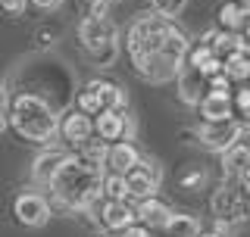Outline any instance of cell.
<instances>
[{
	"label": "cell",
	"mask_w": 250,
	"mask_h": 237,
	"mask_svg": "<svg viewBox=\"0 0 250 237\" xmlns=\"http://www.w3.org/2000/svg\"><path fill=\"white\" fill-rule=\"evenodd\" d=\"M100 181H104V169L78 159L75 153H66V159L57 165V172L47 181V187H50L57 206L88 209L100 200Z\"/></svg>",
	"instance_id": "1"
},
{
	"label": "cell",
	"mask_w": 250,
	"mask_h": 237,
	"mask_svg": "<svg viewBox=\"0 0 250 237\" xmlns=\"http://www.w3.org/2000/svg\"><path fill=\"white\" fill-rule=\"evenodd\" d=\"M6 125H13V131L19 138L47 144V140L57 138L60 116L38 94H16V97L6 100Z\"/></svg>",
	"instance_id": "2"
},
{
	"label": "cell",
	"mask_w": 250,
	"mask_h": 237,
	"mask_svg": "<svg viewBox=\"0 0 250 237\" xmlns=\"http://www.w3.org/2000/svg\"><path fill=\"white\" fill-rule=\"evenodd\" d=\"M172 25H175V19L160 16V13H144V16H138V19L128 25V35H125L128 57H141V53L160 50L163 38L172 31Z\"/></svg>",
	"instance_id": "3"
},
{
	"label": "cell",
	"mask_w": 250,
	"mask_h": 237,
	"mask_svg": "<svg viewBox=\"0 0 250 237\" xmlns=\"http://www.w3.org/2000/svg\"><path fill=\"white\" fill-rule=\"evenodd\" d=\"M75 106L88 116L100 113V109H128V94L122 91V84L109 81V78H94L82 88Z\"/></svg>",
	"instance_id": "4"
},
{
	"label": "cell",
	"mask_w": 250,
	"mask_h": 237,
	"mask_svg": "<svg viewBox=\"0 0 250 237\" xmlns=\"http://www.w3.org/2000/svg\"><path fill=\"white\" fill-rule=\"evenodd\" d=\"M247 212V181H225L213 194V216L222 225H238L244 222Z\"/></svg>",
	"instance_id": "5"
},
{
	"label": "cell",
	"mask_w": 250,
	"mask_h": 237,
	"mask_svg": "<svg viewBox=\"0 0 250 237\" xmlns=\"http://www.w3.org/2000/svg\"><path fill=\"white\" fill-rule=\"evenodd\" d=\"M241 134H244V122H238L234 116L219 118V122H200L197 125L200 144L209 147V150H216V153H222L225 147H231L234 140H241Z\"/></svg>",
	"instance_id": "6"
},
{
	"label": "cell",
	"mask_w": 250,
	"mask_h": 237,
	"mask_svg": "<svg viewBox=\"0 0 250 237\" xmlns=\"http://www.w3.org/2000/svg\"><path fill=\"white\" fill-rule=\"evenodd\" d=\"M125 187H128V200H141V197H150L160 191V181H163V172H160V165L150 162V159H141L131 165L128 172H125Z\"/></svg>",
	"instance_id": "7"
},
{
	"label": "cell",
	"mask_w": 250,
	"mask_h": 237,
	"mask_svg": "<svg viewBox=\"0 0 250 237\" xmlns=\"http://www.w3.org/2000/svg\"><path fill=\"white\" fill-rule=\"evenodd\" d=\"M78 41H82L84 53H94L100 47L119 41V28L109 22V16H84L78 22Z\"/></svg>",
	"instance_id": "8"
},
{
	"label": "cell",
	"mask_w": 250,
	"mask_h": 237,
	"mask_svg": "<svg viewBox=\"0 0 250 237\" xmlns=\"http://www.w3.org/2000/svg\"><path fill=\"white\" fill-rule=\"evenodd\" d=\"M94 134H97L100 140H106V144H113V140H128L131 134V118H128V109H100V113H94Z\"/></svg>",
	"instance_id": "9"
},
{
	"label": "cell",
	"mask_w": 250,
	"mask_h": 237,
	"mask_svg": "<svg viewBox=\"0 0 250 237\" xmlns=\"http://www.w3.org/2000/svg\"><path fill=\"white\" fill-rule=\"evenodd\" d=\"M13 216H16V222L25 225V228H41L50 218V203L41 194H19L13 203Z\"/></svg>",
	"instance_id": "10"
},
{
	"label": "cell",
	"mask_w": 250,
	"mask_h": 237,
	"mask_svg": "<svg viewBox=\"0 0 250 237\" xmlns=\"http://www.w3.org/2000/svg\"><path fill=\"white\" fill-rule=\"evenodd\" d=\"M57 134H60V138L66 140V144L72 147V150H75V147L82 144L84 138H91V134H94V118H91L88 113H82L78 106H72L66 116L60 118V125H57Z\"/></svg>",
	"instance_id": "11"
},
{
	"label": "cell",
	"mask_w": 250,
	"mask_h": 237,
	"mask_svg": "<svg viewBox=\"0 0 250 237\" xmlns=\"http://www.w3.org/2000/svg\"><path fill=\"white\" fill-rule=\"evenodd\" d=\"M175 81H178V97H182V103H188V106H197L200 97L207 94V75H203L197 66L182 62Z\"/></svg>",
	"instance_id": "12"
},
{
	"label": "cell",
	"mask_w": 250,
	"mask_h": 237,
	"mask_svg": "<svg viewBox=\"0 0 250 237\" xmlns=\"http://www.w3.org/2000/svg\"><path fill=\"white\" fill-rule=\"evenodd\" d=\"M169 216H172V209H169V206H166V203H163L156 194L135 200V222L147 225L150 231H160V228L166 225V218H169Z\"/></svg>",
	"instance_id": "13"
},
{
	"label": "cell",
	"mask_w": 250,
	"mask_h": 237,
	"mask_svg": "<svg viewBox=\"0 0 250 237\" xmlns=\"http://www.w3.org/2000/svg\"><path fill=\"white\" fill-rule=\"evenodd\" d=\"M141 159L138 147L128 144V140H113V144L106 147V159H104V172H116V175H125V172L131 169Z\"/></svg>",
	"instance_id": "14"
},
{
	"label": "cell",
	"mask_w": 250,
	"mask_h": 237,
	"mask_svg": "<svg viewBox=\"0 0 250 237\" xmlns=\"http://www.w3.org/2000/svg\"><path fill=\"white\" fill-rule=\"evenodd\" d=\"M97 218L109 228V231H122L125 225L135 222V203L131 200H104Z\"/></svg>",
	"instance_id": "15"
},
{
	"label": "cell",
	"mask_w": 250,
	"mask_h": 237,
	"mask_svg": "<svg viewBox=\"0 0 250 237\" xmlns=\"http://www.w3.org/2000/svg\"><path fill=\"white\" fill-rule=\"evenodd\" d=\"M247 162H250V153L241 140H234L231 147L222 150V175L225 181H247Z\"/></svg>",
	"instance_id": "16"
},
{
	"label": "cell",
	"mask_w": 250,
	"mask_h": 237,
	"mask_svg": "<svg viewBox=\"0 0 250 237\" xmlns=\"http://www.w3.org/2000/svg\"><path fill=\"white\" fill-rule=\"evenodd\" d=\"M200 122H219V118H229L231 116V94H213L207 91L197 103Z\"/></svg>",
	"instance_id": "17"
},
{
	"label": "cell",
	"mask_w": 250,
	"mask_h": 237,
	"mask_svg": "<svg viewBox=\"0 0 250 237\" xmlns=\"http://www.w3.org/2000/svg\"><path fill=\"white\" fill-rule=\"evenodd\" d=\"M66 153H69V150H47V153H41L35 159V165H31V178H35L38 184H47L50 175L57 172V165L66 159Z\"/></svg>",
	"instance_id": "18"
},
{
	"label": "cell",
	"mask_w": 250,
	"mask_h": 237,
	"mask_svg": "<svg viewBox=\"0 0 250 237\" xmlns=\"http://www.w3.org/2000/svg\"><path fill=\"white\" fill-rule=\"evenodd\" d=\"M160 231L166 234V237H197L200 222H197L194 216H185V212H172Z\"/></svg>",
	"instance_id": "19"
},
{
	"label": "cell",
	"mask_w": 250,
	"mask_h": 237,
	"mask_svg": "<svg viewBox=\"0 0 250 237\" xmlns=\"http://www.w3.org/2000/svg\"><path fill=\"white\" fill-rule=\"evenodd\" d=\"M222 72L229 75L234 84L247 81V78H250V57H247V47H241V50H234V53H229V57L222 59Z\"/></svg>",
	"instance_id": "20"
},
{
	"label": "cell",
	"mask_w": 250,
	"mask_h": 237,
	"mask_svg": "<svg viewBox=\"0 0 250 237\" xmlns=\"http://www.w3.org/2000/svg\"><path fill=\"white\" fill-rule=\"evenodd\" d=\"M244 22H247V6H241L238 0H229L219 6V28L222 31H244Z\"/></svg>",
	"instance_id": "21"
},
{
	"label": "cell",
	"mask_w": 250,
	"mask_h": 237,
	"mask_svg": "<svg viewBox=\"0 0 250 237\" xmlns=\"http://www.w3.org/2000/svg\"><path fill=\"white\" fill-rule=\"evenodd\" d=\"M106 140H100L97 134H91V138H84L82 144L75 147V156L78 159H84V162H91V165H97V169H104V159H106Z\"/></svg>",
	"instance_id": "22"
},
{
	"label": "cell",
	"mask_w": 250,
	"mask_h": 237,
	"mask_svg": "<svg viewBox=\"0 0 250 237\" xmlns=\"http://www.w3.org/2000/svg\"><path fill=\"white\" fill-rule=\"evenodd\" d=\"M100 197H104V200H128L125 178L116 175V172H104V181H100Z\"/></svg>",
	"instance_id": "23"
},
{
	"label": "cell",
	"mask_w": 250,
	"mask_h": 237,
	"mask_svg": "<svg viewBox=\"0 0 250 237\" xmlns=\"http://www.w3.org/2000/svg\"><path fill=\"white\" fill-rule=\"evenodd\" d=\"M247 113H250V91H247V84L241 81V84H234V91H231V116L238 118V122H247Z\"/></svg>",
	"instance_id": "24"
},
{
	"label": "cell",
	"mask_w": 250,
	"mask_h": 237,
	"mask_svg": "<svg viewBox=\"0 0 250 237\" xmlns=\"http://www.w3.org/2000/svg\"><path fill=\"white\" fill-rule=\"evenodd\" d=\"M88 57H91V62H94V66H100V69L113 66V62L119 59V41H116V44H106V47H100V50L88 53Z\"/></svg>",
	"instance_id": "25"
},
{
	"label": "cell",
	"mask_w": 250,
	"mask_h": 237,
	"mask_svg": "<svg viewBox=\"0 0 250 237\" xmlns=\"http://www.w3.org/2000/svg\"><path fill=\"white\" fill-rule=\"evenodd\" d=\"M185 3H188V0H150L153 13H160V16H169V19H175V16L185 10Z\"/></svg>",
	"instance_id": "26"
},
{
	"label": "cell",
	"mask_w": 250,
	"mask_h": 237,
	"mask_svg": "<svg viewBox=\"0 0 250 237\" xmlns=\"http://www.w3.org/2000/svg\"><path fill=\"white\" fill-rule=\"evenodd\" d=\"M153 231L147 225H141V222H131V225H125L122 231H116V237H150Z\"/></svg>",
	"instance_id": "27"
},
{
	"label": "cell",
	"mask_w": 250,
	"mask_h": 237,
	"mask_svg": "<svg viewBox=\"0 0 250 237\" xmlns=\"http://www.w3.org/2000/svg\"><path fill=\"white\" fill-rule=\"evenodd\" d=\"M25 3L28 0H0V10H6L10 16H22L25 13Z\"/></svg>",
	"instance_id": "28"
},
{
	"label": "cell",
	"mask_w": 250,
	"mask_h": 237,
	"mask_svg": "<svg viewBox=\"0 0 250 237\" xmlns=\"http://www.w3.org/2000/svg\"><path fill=\"white\" fill-rule=\"evenodd\" d=\"M88 16H109V0H91Z\"/></svg>",
	"instance_id": "29"
},
{
	"label": "cell",
	"mask_w": 250,
	"mask_h": 237,
	"mask_svg": "<svg viewBox=\"0 0 250 237\" xmlns=\"http://www.w3.org/2000/svg\"><path fill=\"white\" fill-rule=\"evenodd\" d=\"M28 3H35L38 10H57V6L62 3V0H28Z\"/></svg>",
	"instance_id": "30"
},
{
	"label": "cell",
	"mask_w": 250,
	"mask_h": 237,
	"mask_svg": "<svg viewBox=\"0 0 250 237\" xmlns=\"http://www.w3.org/2000/svg\"><path fill=\"white\" fill-rule=\"evenodd\" d=\"M6 131V103H0V134Z\"/></svg>",
	"instance_id": "31"
},
{
	"label": "cell",
	"mask_w": 250,
	"mask_h": 237,
	"mask_svg": "<svg viewBox=\"0 0 250 237\" xmlns=\"http://www.w3.org/2000/svg\"><path fill=\"white\" fill-rule=\"evenodd\" d=\"M197 237H225L222 228H216V231H197Z\"/></svg>",
	"instance_id": "32"
},
{
	"label": "cell",
	"mask_w": 250,
	"mask_h": 237,
	"mask_svg": "<svg viewBox=\"0 0 250 237\" xmlns=\"http://www.w3.org/2000/svg\"><path fill=\"white\" fill-rule=\"evenodd\" d=\"M0 103H6V91H3V84H0Z\"/></svg>",
	"instance_id": "33"
},
{
	"label": "cell",
	"mask_w": 250,
	"mask_h": 237,
	"mask_svg": "<svg viewBox=\"0 0 250 237\" xmlns=\"http://www.w3.org/2000/svg\"><path fill=\"white\" fill-rule=\"evenodd\" d=\"M97 237H116V234H97Z\"/></svg>",
	"instance_id": "34"
}]
</instances>
